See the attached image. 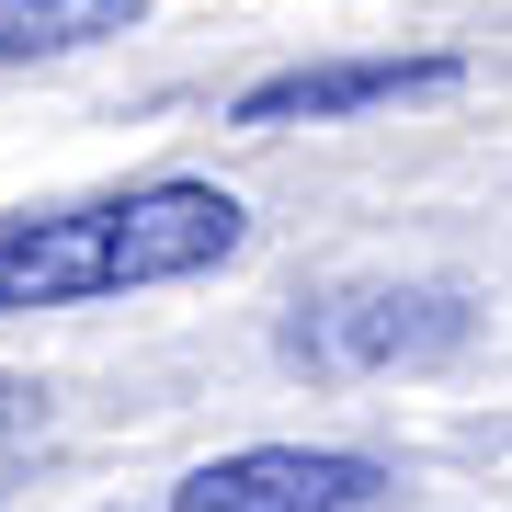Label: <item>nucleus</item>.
I'll list each match as a JSON object with an SVG mask.
<instances>
[{
    "label": "nucleus",
    "instance_id": "f257e3e1",
    "mask_svg": "<svg viewBox=\"0 0 512 512\" xmlns=\"http://www.w3.org/2000/svg\"><path fill=\"white\" fill-rule=\"evenodd\" d=\"M251 239L239 194L217 183H137L114 205H57V217H0V319L80 308L126 285H194Z\"/></svg>",
    "mask_w": 512,
    "mask_h": 512
},
{
    "label": "nucleus",
    "instance_id": "f03ea898",
    "mask_svg": "<svg viewBox=\"0 0 512 512\" xmlns=\"http://www.w3.org/2000/svg\"><path fill=\"white\" fill-rule=\"evenodd\" d=\"M478 342V308L456 285H365V296H330L285 330L296 365L319 376H387V365H444V353Z\"/></svg>",
    "mask_w": 512,
    "mask_h": 512
},
{
    "label": "nucleus",
    "instance_id": "7ed1b4c3",
    "mask_svg": "<svg viewBox=\"0 0 512 512\" xmlns=\"http://www.w3.org/2000/svg\"><path fill=\"white\" fill-rule=\"evenodd\" d=\"M387 490L376 456H342V444H239V456L194 467L171 512H365Z\"/></svg>",
    "mask_w": 512,
    "mask_h": 512
},
{
    "label": "nucleus",
    "instance_id": "20e7f679",
    "mask_svg": "<svg viewBox=\"0 0 512 512\" xmlns=\"http://www.w3.org/2000/svg\"><path fill=\"white\" fill-rule=\"evenodd\" d=\"M410 92H456V57H319V69H274L228 103V126H330V114L410 103Z\"/></svg>",
    "mask_w": 512,
    "mask_h": 512
},
{
    "label": "nucleus",
    "instance_id": "39448f33",
    "mask_svg": "<svg viewBox=\"0 0 512 512\" xmlns=\"http://www.w3.org/2000/svg\"><path fill=\"white\" fill-rule=\"evenodd\" d=\"M103 35H137V0H0V57H57Z\"/></svg>",
    "mask_w": 512,
    "mask_h": 512
}]
</instances>
